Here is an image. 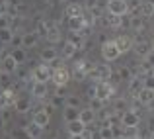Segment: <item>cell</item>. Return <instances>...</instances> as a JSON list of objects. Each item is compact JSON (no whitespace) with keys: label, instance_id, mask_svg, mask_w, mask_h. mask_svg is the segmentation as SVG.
I'll return each instance as SVG.
<instances>
[{"label":"cell","instance_id":"1","mask_svg":"<svg viewBox=\"0 0 154 139\" xmlns=\"http://www.w3.org/2000/svg\"><path fill=\"white\" fill-rule=\"evenodd\" d=\"M96 65L94 63H88L86 59H78L74 63V69H72V76H74V80H86L88 76H90V71L94 69Z\"/></svg>","mask_w":154,"mask_h":139},{"label":"cell","instance_id":"2","mask_svg":"<svg viewBox=\"0 0 154 139\" xmlns=\"http://www.w3.org/2000/svg\"><path fill=\"white\" fill-rule=\"evenodd\" d=\"M94 88H96V98L102 102H107L115 94V86H113L111 80H100V82H96Z\"/></svg>","mask_w":154,"mask_h":139},{"label":"cell","instance_id":"3","mask_svg":"<svg viewBox=\"0 0 154 139\" xmlns=\"http://www.w3.org/2000/svg\"><path fill=\"white\" fill-rule=\"evenodd\" d=\"M111 76H113V69L109 67L107 63L96 65L90 71V79H94L96 82H100V80H111Z\"/></svg>","mask_w":154,"mask_h":139},{"label":"cell","instance_id":"4","mask_svg":"<svg viewBox=\"0 0 154 139\" xmlns=\"http://www.w3.org/2000/svg\"><path fill=\"white\" fill-rule=\"evenodd\" d=\"M51 76H53V69L49 67V65H45V63H41V65H37V67L31 71V79H33V82H49L51 80Z\"/></svg>","mask_w":154,"mask_h":139},{"label":"cell","instance_id":"5","mask_svg":"<svg viewBox=\"0 0 154 139\" xmlns=\"http://www.w3.org/2000/svg\"><path fill=\"white\" fill-rule=\"evenodd\" d=\"M107 12L115 16H127L131 12L129 0H107Z\"/></svg>","mask_w":154,"mask_h":139},{"label":"cell","instance_id":"6","mask_svg":"<svg viewBox=\"0 0 154 139\" xmlns=\"http://www.w3.org/2000/svg\"><path fill=\"white\" fill-rule=\"evenodd\" d=\"M51 80L55 82V86H66L68 80H70V71H68L66 67H63V65H60V67L53 69Z\"/></svg>","mask_w":154,"mask_h":139},{"label":"cell","instance_id":"7","mask_svg":"<svg viewBox=\"0 0 154 139\" xmlns=\"http://www.w3.org/2000/svg\"><path fill=\"white\" fill-rule=\"evenodd\" d=\"M119 55H121V53H119V49H117V45H115L113 39H111V41H103V45H102V57H103L105 63L115 61Z\"/></svg>","mask_w":154,"mask_h":139},{"label":"cell","instance_id":"8","mask_svg":"<svg viewBox=\"0 0 154 139\" xmlns=\"http://www.w3.org/2000/svg\"><path fill=\"white\" fill-rule=\"evenodd\" d=\"M121 124H123V128H139V124H140L139 112L137 110H127L121 116Z\"/></svg>","mask_w":154,"mask_h":139},{"label":"cell","instance_id":"9","mask_svg":"<svg viewBox=\"0 0 154 139\" xmlns=\"http://www.w3.org/2000/svg\"><path fill=\"white\" fill-rule=\"evenodd\" d=\"M113 41H115V45H117V49H119L121 55H123V53L133 51V47H135V43H133V37H129V35H117Z\"/></svg>","mask_w":154,"mask_h":139},{"label":"cell","instance_id":"10","mask_svg":"<svg viewBox=\"0 0 154 139\" xmlns=\"http://www.w3.org/2000/svg\"><path fill=\"white\" fill-rule=\"evenodd\" d=\"M133 51H135L137 57H140V59H144V57H148L152 53V43L146 41V39H140V41L135 43V47H133Z\"/></svg>","mask_w":154,"mask_h":139},{"label":"cell","instance_id":"11","mask_svg":"<svg viewBox=\"0 0 154 139\" xmlns=\"http://www.w3.org/2000/svg\"><path fill=\"white\" fill-rule=\"evenodd\" d=\"M47 26H49V30H47V35L45 39L49 43H59L60 41V27L57 22H47Z\"/></svg>","mask_w":154,"mask_h":139},{"label":"cell","instance_id":"12","mask_svg":"<svg viewBox=\"0 0 154 139\" xmlns=\"http://www.w3.org/2000/svg\"><path fill=\"white\" fill-rule=\"evenodd\" d=\"M84 10H86V8H84L82 4H78V2H68L66 8H64V16H66V20L78 18V16H82Z\"/></svg>","mask_w":154,"mask_h":139},{"label":"cell","instance_id":"13","mask_svg":"<svg viewBox=\"0 0 154 139\" xmlns=\"http://www.w3.org/2000/svg\"><path fill=\"white\" fill-rule=\"evenodd\" d=\"M39 59H41V63L51 65V63H55V61L59 59V51H57L55 47H45L41 53H39Z\"/></svg>","mask_w":154,"mask_h":139},{"label":"cell","instance_id":"14","mask_svg":"<svg viewBox=\"0 0 154 139\" xmlns=\"http://www.w3.org/2000/svg\"><path fill=\"white\" fill-rule=\"evenodd\" d=\"M18 61L14 59V57L10 55V53H6V55L2 57V71H6V73H10V75H14L16 71H18Z\"/></svg>","mask_w":154,"mask_h":139},{"label":"cell","instance_id":"15","mask_svg":"<svg viewBox=\"0 0 154 139\" xmlns=\"http://www.w3.org/2000/svg\"><path fill=\"white\" fill-rule=\"evenodd\" d=\"M86 128L88 125L78 118V120H74V121L68 124V135H84V133H86Z\"/></svg>","mask_w":154,"mask_h":139},{"label":"cell","instance_id":"16","mask_svg":"<svg viewBox=\"0 0 154 139\" xmlns=\"http://www.w3.org/2000/svg\"><path fill=\"white\" fill-rule=\"evenodd\" d=\"M49 120H51V114H47L45 110H37V112L33 114V118H31V121L37 124V125H41L43 129L49 125Z\"/></svg>","mask_w":154,"mask_h":139},{"label":"cell","instance_id":"17","mask_svg":"<svg viewBox=\"0 0 154 139\" xmlns=\"http://www.w3.org/2000/svg\"><path fill=\"white\" fill-rule=\"evenodd\" d=\"M31 96H33L35 100H45L47 84L45 82H33V86H31Z\"/></svg>","mask_w":154,"mask_h":139},{"label":"cell","instance_id":"18","mask_svg":"<svg viewBox=\"0 0 154 139\" xmlns=\"http://www.w3.org/2000/svg\"><path fill=\"white\" fill-rule=\"evenodd\" d=\"M139 104H143V106H148V104H152L154 102V90H148V88H143V90L139 92V96L135 98Z\"/></svg>","mask_w":154,"mask_h":139},{"label":"cell","instance_id":"19","mask_svg":"<svg viewBox=\"0 0 154 139\" xmlns=\"http://www.w3.org/2000/svg\"><path fill=\"white\" fill-rule=\"evenodd\" d=\"M143 79H139V76H133L131 80H129V92L133 94V98H137L139 96V92L143 90Z\"/></svg>","mask_w":154,"mask_h":139},{"label":"cell","instance_id":"20","mask_svg":"<svg viewBox=\"0 0 154 139\" xmlns=\"http://www.w3.org/2000/svg\"><path fill=\"white\" fill-rule=\"evenodd\" d=\"M76 51H78V47H76L74 43H70L68 39L63 43V47H60V55H63L64 59H70V57H74Z\"/></svg>","mask_w":154,"mask_h":139},{"label":"cell","instance_id":"21","mask_svg":"<svg viewBox=\"0 0 154 139\" xmlns=\"http://www.w3.org/2000/svg\"><path fill=\"white\" fill-rule=\"evenodd\" d=\"M16 112L18 114H27L31 110V102L27 98H16V104H14Z\"/></svg>","mask_w":154,"mask_h":139},{"label":"cell","instance_id":"22","mask_svg":"<svg viewBox=\"0 0 154 139\" xmlns=\"http://www.w3.org/2000/svg\"><path fill=\"white\" fill-rule=\"evenodd\" d=\"M68 30H70V31H84V30H86V24H84L82 16L68 20Z\"/></svg>","mask_w":154,"mask_h":139},{"label":"cell","instance_id":"23","mask_svg":"<svg viewBox=\"0 0 154 139\" xmlns=\"http://www.w3.org/2000/svg\"><path fill=\"white\" fill-rule=\"evenodd\" d=\"M78 116H80L78 108H72V106H64V112H63V118H64V121H66V124H70V121L78 120Z\"/></svg>","mask_w":154,"mask_h":139},{"label":"cell","instance_id":"24","mask_svg":"<svg viewBox=\"0 0 154 139\" xmlns=\"http://www.w3.org/2000/svg\"><path fill=\"white\" fill-rule=\"evenodd\" d=\"M37 31H29V34H23V49H29V47H35L37 45Z\"/></svg>","mask_w":154,"mask_h":139},{"label":"cell","instance_id":"25","mask_svg":"<svg viewBox=\"0 0 154 139\" xmlns=\"http://www.w3.org/2000/svg\"><path fill=\"white\" fill-rule=\"evenodd\" d=\"M96 116H98V114H96L92 108H86V110H82V112H80V116H78V118H80V120H82L86 125H90V124H94Z\"/></svg>","mask_w":154,"mask_h":139},{"label":"cell","instance_id":"26","mask_svg":"<svg viewBox=\"0 0 154 139\" xmlns=\"http://www.w3.org/2000/svg\"><path fill=\"white\" fill-rule=\"evenodd\" d=\"M10 55L14 57L16 61H18V65H23V63L27 61V55H26V49H23V47H14V49L10 51Z\"/></svg>","mask_w":154,"mask_h":139},{"label":"cell","instance_id":"27","mask_svg":"<svg viewBox=\"0 0 154 139\" xmlns=\"http://www.w3.org/2000/svg\"><path fill=\"white\" fill-rule=\"evenodd\" d=\"M84 39H86V37H84L82 31H68V41L74 43L76 47H82L84 45Z\"/></svg>","mask_w":154,"mask_h":139},{"label":"cell","instance_id":"28","mask_svg":"<svg viewBox=\"0 0 154 139\" xmlns=\"http://www.w3.org/2000/svg\"><path fill=\"white\" fill-rule=\"evenodd\" d=\"M26 129H27V133H29L31 139H39V137H41V133H43V128H41V125H37V124H33V121H29Z\"/></svg>","mask_w":154,"mask_h":139},{"label":"cell","instance_id":"29","mask_svg":"<svg viewBox=\"0 0 154 139\" xmlns=\"http://www.w3.org/2000/svg\"><path fill=\"white\" fill-rule=\"evenodd\" d=\"M14 31H12V27H2L0 30V41L2 43H12V39H14Z\"/></svg>","mask_w":154,"mask_h":139},{"label":"cell","instance_id":"30","mask_svg":"<svg viewBox=\"0 0 154 139\" xmlns=\"http://www.w3.org/2000/svg\"><path fill=\"white\" fill-rule=\"evenodd\" d=\"M82 18H84V24H86V27L96 26V22H98V20H96V16L92 14V10H88V8L82 12Z\"/></svg>","mask_w":154,"mask_h":139},{"label":"cell","instance_id":"31","mask_svg":"<svg viewBox=\"0 0 154 139\" xmlns=\"http://www.w3.org/2000/svg\"><path fill=\"white\" fill-rule=\"evenodd\" d=\"M140 16H143V18H154V6L150 2H144L143 6H140Z\"/></svg>","mask_w":154,"mask_h":139},{"label":"cell","instance_id":"32","mask_svg":"<svg viewBox=\"0 0 154 139\" xmlns=\"http://www.w3.org/2000/svg\"><path fill=\"white\" fill-rule=\"evenodd\" d=\"M133 76H135V73H133L129 67H121L119 69V79L121 80H131Z\"/></svg>","mask_w":154,"mask_h":139},{"label":"cell","instance_id":"33","mask_svg":"<svg viewBox=\"0 0 154 139\" xmlns=\"http://www.w3.org/2000/svg\"><path fill=\"white\" fill-rule=\"evenodd\" d=\"M143 86L148 88V90H154V75L150 73V75L143 76Z\"/></svg>","mask_w":154,"mask_h":139},{"label":"cell","instance_id":"34","mask_svg":"<svg viewBox=\"0 0 154 139\" xmlns=\"http://www.w3.org/2000/svg\"><path fill=\"white\" fill-rule=\"evenodd\" d=\"M127 110H129V108H127V102L119 98V100L115 102V114H121V116H123V114L127 112Z\"/></svg>","mask_w":154,"mask_h":139},{"label":"cell","instance_id":"35","mask_svg":"<svg viewBox=\"0 0 154 139\" xmlns=\"http://www.w3.org/2000/svg\"><path fill=\"white\" fill-rule=\"evenodd\" d=\"M12 137H14V139H31L26 128H20V129H16V131H14V135H12Z\"/></svg>","mask_w":154,"mask_h":139},{"label":"cell","instance_id":"36","mask_svg":"<svg viewBox=\"0 0 154 139\" xmlns=\"http://www.w3.org/2000/svg\"><path fill=\"white\" fill-rule=\"evenodd\" d=\"M100 133H102V139H115V135H113V129L107 128V125H103V128L100 129Z\"/></svg>","mask_w":154,"mask_h":139},{"label":"cell","instance_id":"37","mask_svg":"<svg viewBox=\"0 0 154 139\" xmlns=\"http://www.w3.org/2000/svg\"><path fill=\"white\" fill-rule=\"evenodd\" d=\"M47 30H49L47 22H37V35H43V37H45V35H47Z\"/></svg>","mask_w":154,"mask_h":139},{"label":"cell","instance_id":"38","mask_svg":"<svg viewBox=\"0 0 154 139\" xmlns=\"http://www.w3.org/2000/svg\"><path fill=\"white\" fill-rule=\"evenodd\" d=\"M92 110H94L96 114L100 112V110H103V102L102 100H98V98H92V106H90Z\"/></svg>","mask_w":154,"mask_h":139},{"label":"cell","instance_id":"39","mask_svg":"<svg viewBox=\"0 0 154 139\" xmlns=\"http://www.w3.org/2000/svg\"><path fill=\"white\" fill-rule=\"evenodd\" d=\"M129 26L135 27V30H143V20L140 18H133L131 22H129Z\"/></svg>","mask_w":154,"mask_h":139},{"label":"cell","instance_id":"40","mask_svg":"<svg viewBox=\"0 0 154 139\" xmlns=\"http://www.w3.org/2000/svg\"><path fill=\"white\" fill-rule=\"evenodd\" d=\"M53 104H55L57 108H59V106H64V104H66V98H64V96H57V94H55V98H53Z\"/></svg>","mask_w":154,"mask_h":139},{"label":"cell","instance_id":"41","mask_svg":"<svg viewBox=\"0 0 154 139\" xmlns=\"http://www.w3.org/2000/svg\"><path fill=\"white\" fill-rule=\"evenodd\" d=\"M78 104H80V100L76 96H68L66 98V106H72V108H78Z\"/></svg>","mask_w":154,"mask_h":139},{"label":"cell","instance_id":"42","mask_svg":"<svg viewBox=\"0 0 154 139\" xmlns=\"http://www.w3.org/2000/svg\"><path fill=\"white\" fill-rule=\"evenodd\" d=\"M96 6H100L98 0H84V8H88V10H92V8H96Z\"/></svg>","mask_w":154,"mask_h":139},{"label":"cell","instance_id":"43","mask_svg":"<svg viewBox=\"0 0 154 139\" xmlns=\"http://www.w3.org/2000/svg\"><path fill=\"white\" fill-rule=\"evenodd\" d=\"M55 108H57V106H55V104H53V102H51V104H45V106H43L41 110H45L47 114H53V112H55Z\"/></svg>","mask_w":154,"mask_h":139},{"label":"cell","instance_id":"44","mask_svg":"<svg viewBox=\"0 0 154 139\" xmlns=\"http://www.w3.org/2000/svg\"><path fill=\"white\" fill-rule=\"evenodd\" d=\"M57 96H64L66 98V86H57Z\"/></svg>","mask_w":154,"mask_h":139},{"label":"cell","instance_id":"45","mask_svg":"<svg viewBox=\"0 0 154 139\" xmlns=\"http://www.w3.org/2000/svg\"><path fill=\"white\" fill-rule=\"evenodd\" d=\"M68 139H86V135H70Z\"/></svg>","mask_w":154,"mask_h":139},{"label":"cell","instance_id":"46","mask_svg":"<svg viewBox=\"0 0 154 139\" xmlns=\"http://www.w3.org/2000/svg\"><path fill=\"white\" fill-rule=\"evenodd\" d=\"M115 139H131V137H129V135H125V133H123V135H119V137H115Z\"/></svg>","mask_w":154,"mask_h":139},{"label":"cell","instance_id":"47","mask_svg":"<svg viewBox=\"0 0 154 139\" xmlns=\"http://www.w3.org/2000/svg\"><path fill=\"white\" fill-rule=\"evenodd\" d=\"M146 2H150V4H152V6H154V0H146Z\"/></svg>","mask_w":154,"mask_h":139},{"label":"cell","instance_id":"48","mask_svg":"<svg viewBox=\"0 0 154 139\" xmlns=\"http://www.w3.org/2000/svg\"><path fill=\"white\" fill-rule=\"evenodd\" d=\"M0 79H2V69H0Z\"/></svg>","mask_w":154,"mask_h":139},{"label":"cell","instance_id":"49","mask_svg":"<svg viewBox=\"0 0 154 139\" xmlns=\"http://www.w3.org/2000/svg\"><path fill=\"white\" fill-rule=\"evenodd\" d=\"M152 35H154V27H152Z\"/></svg>","mask_w":154,"mask_h":139},{"label":"cell","instance_id":"50","mask_svg":"<svg viewBox=\"0 0 154 139\" xmlns=\"http://www.w3.org/2000/svg\"><path fill=\"white\" fill-rule=\"evenodd\" d=\"M152 75H154V69H152Z\"/></svg>","mask_w":154,"mask_h":139},{"label":"cell","instance_id":"51","mask_svg":"<svg viewBox=\"0 0 154 139\" xmlns=\"http://www.w3.org/2000/svg\"><path fill=\"white\" fill-rule=\"evenodd\" d=\"M60 2H64V0H60Z\"/></svg>","mask_w":154,"mask_h":139}]
</instances>
